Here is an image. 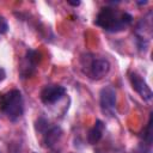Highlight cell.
Here are the masks:
<instances>
[{
  "label": "cell",
  "instance_id": "obj_1",
  "mask_svg": "<svg viewBox=\"0 0 153 153\" xmlns=\"http://www.w3.org/2000/svg\"><path fill=\"white\" fill-rule=\"evenodd\" d=\"M133 17L127 12H121L112 7H103L94 20V24L108 32H118L130 25Z\"/></svg>",
  "mask_w": 153,
  "mask_h": 153
},
{
  "label": "cell",
  "instance_id": "obj_2",
  "mask_svg": "<svg viewBox=\"0 0 153 153\" xmlns=\"http://www.w3.org/2000/svg\"><path fill=\"white\" fill-rule=\"evenodd\" d=\"M80 68L87 78L92 80H99L104 78L110 71V63L103 56L87 53L80 57Z\"/></svg>",
  "mask_w": 153,
  "mask_h": 153
},
{
  "label": "cell",
  "instance_id": "obj_3",
  "mask_svg": "<svg viewBox=\"0 0 153 153\" xmlns=\"http://www.w3.org/2000/svg\"><path fill=\"white\" fill-rule=\"evenodd\" d=\"M0 110L11 120H18L24 112V102L22 92L13 88L0 96Z\"/></svg>",
  "mask_w": 153,
  "mask_h": 153
},
{
  "label": "cell",
  "instance_id": "obj_4",
  "mask_svg": "<svg viewBox=\"0 0 153 153\" xmlns=\"http://www.w3.org/2000/svg\"><path fill=\"white\" fill-rule=\"evenodd\" d=\"M99 105L102 112L108 117L116 116V90L112 86H105L99 92Z\"/></svg>",
  "mask_w": 153,
  "mask_h": 153
},
{
  "label": "cell",
  "instance_id": "obj_5",
  "mask_svg": "<svg viewBox=\"0 0 153 153\" xmlns=\"http://www.w3.org/2000/svg\"><path fill=\"white\" fill-rule=\"evenodd\" d=\"M65 94H66V88L61 85L54 84V85L44 86L41 91L39 97L43 104L50 105V104H55L56 102H59Z\"/></svg>",
  "mask_w": 153,
  "mask_h": 153
},
{
  "label": "cell",
  "instance_id": "obj_6",
  "mask_svg": "<svg viewBox=\"0 0 153 153\" xmlns=\"http://www.w3.org/2000/svg\"><path fill=\"white\" fill-rule=\"evenodd\" d=\"M129 81L131 84V87L140 94V97L147 102L152 99V90L148 86V84L145 81V79L137 74L136 72H130L129 73Z\"/></svg>",
  "mask_w": 153,
  "mask_h": 153
},
{
  "label": "cell",
  "instance_id": "obj_7",
  "mask_svg": "<svg viewBox=\"0 0 153 153\" xmlns=\"http://www.w3.org/2000/svg\"><path fill=\"white\" fill-rule=\"evenodd\" d=\"M38 61H39V54L36 50H32V49L27 50L26 55H25V59H24V62H23L22 68H20L22 75H24V76L31 75L32 72L35 71Z\"/></svg>",
  "mask_w": 153,
  "mask_h": 153
},
{
  "label": "cell",
  "instance_id": "obj_8",
  "mask_svg": "<svg viewBox=\"0 0 153 153\" xmlns=\"http://www.w3.org/2000/svg\"><path fill=\"white\" fill-rule=\"evenodd\" d=\"M61 135H62V130L59 126H51V127L49 126L47 130L43 133V143L47 147H53L55 143H57Z\"/></svg>",
  "mask_w": 153,
  "mask_h": 153
},
{
  "label": "cell",
  "instance_id": "obj_9",
  "mask_svg": "<svg viewBox=\"0 0 153 153\" xmlns=\"http://www.w3.org/2000/svg\"><path fill=\"white\" fill-rule=\"evenodd\" d=\"M104 123L100 120H97L96 123L93 124V127L88 130L87 133V141L90 145H96L103 136L104 133Z\"/></svg>",
  "mask_w": 153,
  "mask_h": 153
},
{
  "label": "cell",
  "instance_id": "obj_10",
  "mask_svg": "<svg viewBox=\"0 0 153 153\" xmlns=\"http://www.w3.org/2000/svg\"><path fill=\"white\" fill-rule=\"evenodd\" d=\"M145 141L147 142V145H151V142H152V116H149V120H148V123H147Z\"/></svg>",
  "mask_w": 153,
  "mask_h": 153
},
{
  "label": "cell",
  "instance_id": "obj_11",
  "mask_svg": "<svg viewBox=\"0 0 153 153\" xmlns=\"http://www.w3.org/2000/svg\"><path fill=\"white\" fill-rule=\"evenodd\" d=\"M8 30V25H7V22L4 17L0 16V33H6Z\"/></svg>",
  "mask_w": 153,
  "mask_h": 153
},
{
  "label": "cell",
  "instance_id": "obj_12",
  "mask_svg": "<svg viewBox=\"0 0 153 153\" xmlns=\"http://www.w3.org/2000/svg\"><path fill=\"white\" fill-rule=\"evenodd\" d=\"M5 78H6V72H5V69H4L2 67H0V82H1Z\"/></svg>",
  "mask_w": 153,
  "mask_h": 153
},
{
  "label": "cell",
  "instance_id": "obj_13",
  "mask_svg": "<svg viewBox=\"0 0 153 153\" xmlns=\"http://www.w3.org/2000/svg\"><path fill=\"white\" fill-rule=\"evenodd\" d=\"M69 5H72V6H79L80 5V1H71V0H68L67 1Z\"/></svg>",
  "mask_w": 153,
  "mask_h": 153
},
{
  "label": "cell",
  "instance_id": "obj_14",
  "mask_svg": "<svg viewBox=\"0 0 153 153\" xmlns=\"http://www.w3.org/2000/svg\"><path fill=\"white\" fill-rule=\"evenodd\" d=\"M135 153H148V152H143V151H142V152H135Z\"/></svg>",
  "mask_w": 153,
  "mask_h": 153
},
{
  "label": "cell",
  "instance_id": "obj_15",
  "mask_svg": "<svg viewBox=\"0 0 153 153\" xmlns=\"http://www.w3.org/2000/svg\"><path fill=\"white\" fill-rule=\"evenodd\" d=\"M32 153H36V152H32Z\"/></svg>",
  "mask_w": 153,
  "mask_h": 153
},
{
  "label": "cell",
  "instance_id": "obj_16",
  "mask_svg": "<svg viewBox=\"0 0 153 153\" xmlns=\"http://www.w3.org/2000/svg\"><path fill=\"white\" fill-rule=\"evenodd\" d=\"M0 153H2V152H1V151H0Z\"/></svg>",
  "mask_w": 153,
  "mask_h": 153
}]
</instances>
